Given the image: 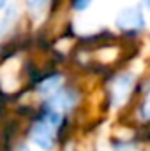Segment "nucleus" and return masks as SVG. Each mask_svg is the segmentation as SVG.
I'll use <instances>...</instances> for the list:
<instances>
[{
  "instance_id": "1",
  "label": "nucleus",
  "mask_w": 150,
  "mask_h": 151,
  "mask_svg": "<svg viewBox=\"0 0 150 151\" xmlns=\"http://www.w3.org/2000/svg\"><path fill=\"white\" fill-rule=\"evenodd\" d=\"M117 25L122 28V30H138L145 25L143 21V14H141V9L140 7H129V9H124L118 18H117Z\"/></svg>"
},
{
  "instance_id": "9",
  "label": "nucleus",
  "mask_w": 150,
  "mask_h": 151,
  "mask_svg": "<svg viewBox=\"0 0 150 151\" xmlns=\"http://www.w3.org/2000/svg\"><path fill=\"white\" fill-rule=\"evenodd\" d=\"M149 7H150V0H149Z\"/></svg>"
},
{
  "instance_id": "6",
  "label": "nucleus",
  "mask_w": 150,
  "mask_h": 151,
  "mask_svg": "<svg viewBox=\"0 0 150 151\" xmlns=\"http://www.w3.org/2000/svg\"><path fill=\"white\" fill-rule=\"evenodd\" d=\"M48 2H50V0H27V4H28V9H30V11H34V12L42 11V9L48 5Z\"/></svg>"
},
{
  "instance_id": "10",
  "label": "nucleus",
  "mask_w": 150,
  "mask_h": 151,
  "mask_svg": "<svg viewBox=\"0 0 150 151\" xmlns=\"http://www.w3.org/2000/svg\"><path fill=\"white\" fill-rule=\"evenodd\" d=\"M23 151H28V150H23Z\"/></svg>"
},
{
  "instance_id": "5",
  "label": "nucleus",
  "mask_w": 150,
  "mask_h": 151,
  "mask_svg": "<svg viewBox=\"0 0 150 151\" xmlns=\"http://www.w3.org/2000/svg\"><path fill=\"white\" fill-rule=\"evenodd\" d=\"M60 84V77H51V79H46L44 83H41V86H39V91L41 93H50V91H55L57 90V86Z\"/></svg>"
},
{
  "instance_id": "8",
  "label": "nucleus",
  "mask_w": 150,
  "mask_h": 151,
  "mask_svg": "<svg viewBox=\"0 0 150 151\" xmlns=\"http://www.w3.org/2000/svg\"><path fill=\"white\" fill-rule=\"evenodd\" d=\"M5 2H7V0H0V7H4V5H5Z\"/></svg>"
},
{
  "instance_id": "4",
  "label": "nucleus",
  "mask_w": 150,
  "mask_h": 151,
  "mask_svg": "<svg viewBox=\"0 0 150 151\" xmlns=\"http://www.w3.org/2000/svg\"><path fill=\"white\" fill-rule=\"evenodd\" d=\"M55 109H69L73 106V97L71 93H58L53 100H51Z\"/></svg>"
},
{
  "instance_id": "2",
  "label": "nucleus",
  "mask_w": 150,
  "mask_h": 151,
  "mask_svg": "<svg viewBox=\"0 0 150 151\" xmlns=\"http://www.w3.org/2000/svg\"><path fill=\"white\" fill-rule=\"evenodd\" d=\"M30 135H32V141L39 148H42V150H51L53 148V132H51V127L48 123L41 121L37 125H34Z\"/></svg>"
},
{
  "instance_id": "3",
  "label": "nucleus",
  "mask_w": 150,
  "mask_h": 151,
  "mask_svg": "<svg viewBox=\"0 0 150 151\" xmlns=\"http://www.w3.org/2000/svg\"><path fill=\"white\" fill-rule=\"evenodd\" d=\"M131 86H133V77H131V76H122V77H118V79L115 81V84H113V95H115V99H117L118 102H122V100L127 97Z\"/></svg>"
},
{
  "instance_id": "7",
  "label": "nucleus",
  "mask_w": 150,
  "mask_h": 151,
  "mask_svg": "<svg viewBox=\"0 0 150 151\" xmlns=\"http://www.w3.org/2000/svg\"><path fill=\"white\" fill-rule=\"evenodd\" d=\"M90 4V0H74V9L81 11V9H87Z\"/></svg>"
}]
</instances>
